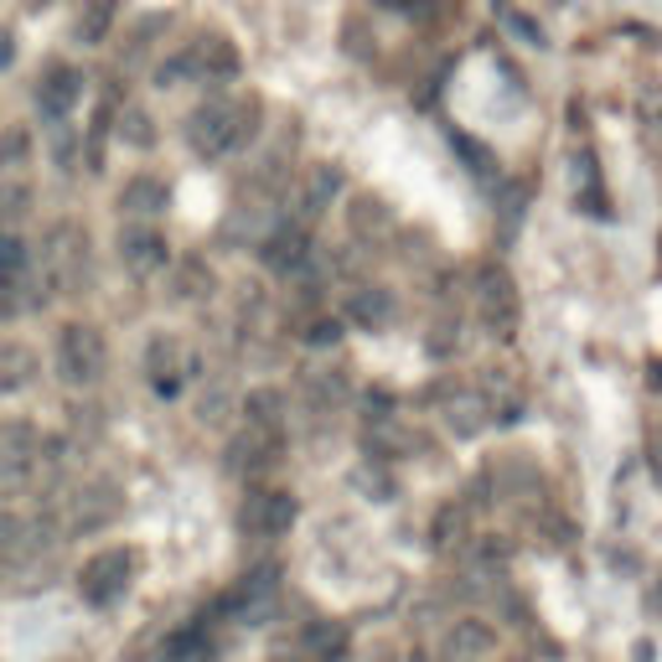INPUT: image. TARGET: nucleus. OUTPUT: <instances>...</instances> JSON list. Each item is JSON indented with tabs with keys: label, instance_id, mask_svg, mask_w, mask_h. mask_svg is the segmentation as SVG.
Wrapping results in <instances>:
<instances>
[{
	"label": "nucleus",
	"instance_id": "obj_1",
	"mask_svg": "<svg viewBox=\"0 0 662 662\" xmlns=\"http://www.w3.org/2000/svg\"><path fill=\"white\" fill-rule=\"evenodd\" d=\"M181 136L202 161H218L228 151H243L259 136V99H208L181 124Z\"/></svg>",
	"mask_w": 662,
	"mask_h": 662
},
{
	"label": "nucleus",
	"instance_id": "obj_2",
	"mask_svg": "<svg viewBox=\"0 0 662 662\" xmlns=\"http://www.w3.org/2000/svg\"><path fill=\"white\" fill-rule=\"evenodd\" d=\"M52 368L68 389H93L109 373V342L93 321H62L58 342H52Z\"/></svg>",
	"mask_w": 662,
	"mask_h": 662
},
{
	"label": "nucleus",
	"instance_id": "obj_3",
	"mask_svg": "<svg viewBox=\"0 0 662 662\" xmlns=\"http://www.w3.org/2000/svg\"><path fill=\"white\" fill-rule=\"evenodd\" d=\"M47 274L62 295H89L93 280V239L78 218H62V223L47 228Z\"/></svg>",
	"mask_w": 662,
	"mask_h": 662
},
{
	"label": "nucleus",
	"instance_id": "obj_4",
	"mask_svg": "<svg viewBox=\"0 0 662 662\" xmlns=\"http://www.w3.org/2000/svg\"><path fill=\"white\" fill-rule=\"evenodd\" d=\"M243 58L239 47L228 42L223 31H208V37H197L187 52H177V58L161 68V89H177V78H202V83H223V78H239Z\"/></svg>",
	"mask_w": 662,
	"mask_h": 662
},
{
	"label": "nucleus",
	"instance_id": "obj_5",
	"mask_svg": "<svg viewBox=\"0 0 662 662\" xmlns=\"http://www.w3.org/2000/svg\"><path fill=\"white\" fill-rule=\"evenodd\" d=\"M477 321H482V331L496 337V342L518 337V321H523V295H518L512 274L502 270L496 259H487L482 270H477Z\"/></svg>",
	"mask_w": 662,
	"mask_h": 662
},
{
	"label": "nucleus",
	"instance_id": "obj_6",
	"mask_svg": "<svg viewBox=\"0 0 662 662\" xmlns=\"http://www.w3.org/2000/svg\"><path fill=\"white\" fill-rule=\"evenodd\" d=\"M295 518H301V502L285 487H249V496L239 502V528L259 543L285 539L290 528H295Z\"/></svg>",
	"mask_w": 662,
	"mask_h": 662
},
{
	"label": "nucleus",
	"instance_id": "obj_7",
	"mask_svg": "<svg viewBox=\"0 0 662 662\" xmlns=\"http://www.w3.org/2000/svg\"><path fill=\"white\" fill-rule=\"evenodd\" d=\"M136 580V549H124V543H109L99 549L93 559H83V570H78V595L89 605H114L130 590Z\"/></svg>",
	"mask_w": 662,
	"mask_h": 662
},
{
	"label": "nucleus",
	"instance_id": "obj_8",
	"mask_svg": "<svg viewBox=\"0 0 662 662\" xmlns=\"http://www.w3.org/2000/svg\"><path fill=\"white\" fill-rule=\"evenodd\" d=\"M62 528L68 533H99L124 512V496L114 482H83L73 496H62Z\"/></svg>",
	"mask_w": 662,
	"mask_h": 662
},
{
	"label": "nucleus",
	"instance_id": "obj_9",
	"mask_svg": "<svg viewBox=\"0 0 662 662\" xmlns=\"http://www.w3.org/2000/svg\"><path fill=\"white\" fill-rule=\"evenodd\" d=\"M280 455H285V430H259V424H243L239 435L228 440V471H239V477H249V482L280 467Z\"/></svg>",
	"mask_w": 662,
	"mask_h": 662
},
{
	"label": "nucleus",
	"instance_id": "obj_10",
	"mask_svg": "<svg viewBox=\"0 0 662 662\" xmlns=\"http://www.w3.org/2000/svg\"><path fill=\"white\" fill-rule=\"evenodd\" d=\"M274 601H280V570L274 564H259V570H249L233 585V595H228V616L243 621V626H259V621L274 611Z\"/></svg>",
	"mask_w": 662,
	"mask_h": 662
},
{
	"label": "nucleus",
	"instance_id": "obj_11",
	"mask_svg": "<svg viewBox=\"0 0 662 662\" xmlns=\"http://www.w3.org/2000/svg\"><path fill=\"white\" fill-rule=\"evenodd\" d=\"M120 264L136 274V280H151L156 270L171 264V243H165V233L151 223H124L120 228Z\"/></svg>",
	"mask_w": 662,
	"mask_h": 662
},
{
	"label": "nucleus",
	"instance_id": "obj_12",
	"mask_svg": "<svg viewBox=\"0 0 662 662\" xmlns=\"http://www.w3.org/2000/svg\"><path fill=\"white\" fill-rule=\"evenodd\" d=\"M337 192H342V171L331 161H317V165H305V177L301 187H295V223L311 228L321 218V212L337 202Z\"/></svg>",
	"mask_w": 662,
	"mask_h": 662
},
{
	"label": "nucleus",
	"instance_id": "obj_13",
	"mask_svg": "<svg viewBox=\"0 0 662 662\" xmlns=\"http://www.w3.org/2000/svg\"><path fill=\"white\" fill-rule=\"evenodd\" d=\"M259 259H264V270H274V274H295L305 259H311V228H301V223L274 228L270 239L259 243Z\"/></svg>",
	"mask_w": 662,
	"mask_h": 662
},
{
	"label": "nucleus",
	"instance_id": "obj_14",
	"mask_svg": "<svg viewBox=\"0 0 662 662\" xmlns=\"http://www.w3.org/2000/svg\"><path fill=\"white\" fill-rule=\"evenodd\" d=\"M496 652V632L487 621H455L445 642H440V658L445 662H492Z\"/></svg>",
	"mask_w": 662,
	"mask_h": 662
},
{
	"label": "nucleus",
	"instance_id": "obj_15",
	"mask_svg": "<svg viewBox=\"0 0 662 662\" xmlns=\"http://www.w3.org/2000/svg\"><path fill=\"white\" fill-rule=\"evenodd\" d=\"M78 93H83V73H78L73 62H47L37 99H42V109L52 120H68V109L78 104Z\"/></svg>",
	"mask_w": 662,
	"mask_h": 662
},
{
	"label": "nucleus",
	"instance_id": "obj_16",
	"mask_svg": "<svg viewBox=\"0 0 662 662\" xmlns=\"http://www.w3.org/2000/svg\"><path fill=\"white\" fill-rule=\"evenodd\" d=\"M165 202H171V192H165L161 177H130L120 187V212L130 218V223H146V218H156V212H165Z\"/></svg>",
	"mask_w": 662,
	"mask_h": 662
},
{
	"label": "nucleus",
	"instance_id": "obj_17",
	"mask_svg": "<svg viewBox=\"0 0 662 662\" xmlns=\"http://www.w3.org/2000/svg\"><path fill=\"white\" fill-rule=\"evenodd\" d=\"M146 373H151L156 393H171L181 389V373H187V358H181V342L177 337H156L151 347H146Z\"/></svg>",
	"mask_w": 662,
	"mask_h": 662
},
{
	"label": "nucleus",
	"instance_id": "obj_18",
	"mask_svg": "<svg viewBox=\"0 0 662 662\" xmlns=\"http://www.w3.org/2000/svg\"><path fill=\"white\" fill-rule=\"evenodd\" d=\"M37 347H27L21 337H11V342H0V393H16L27 389L31 378H37Z\"/></svg>",
	"mask_w": 662,
	"mask_h": 662
},
{
	"label": "nucleus",
	"instance_id": "obj_19",
	"mask_svg": "<svg viewBox=\"0 0 662 662\" xmlns=\"http://www.w3.org/2000/svg\"><path fill=\"white\" fill-rule=\"evenodd\" d=\"M301 648L311 662H347V648H352V636H347L342 621H311L301 636Z\"/></svg>",
	"mask_w": 662,
	"mask_h": 662
},
{
	"label": "nucleus",
	"instance_id": "obj_20",
	"mask_svg": "<svg viewBox=\"0 0 662 662\" xmlns=\"http://www.w3.org/2000/svg\"><path fill=\"white\" fill-rule=\"evenodd\" d=\"M37 455H42V430H37V420H6L0 424V461L31 467Z\"/></svg>",
	"mask_w": 662,
	"mask_h": 662
},
{
	"label": "nucleus",
	"instance_id": "obj_21",
	"mask_svg": "<svg viewBox=\"0 0 662 662\" xmlns=\"http://www.w3.org/2000/svg\"><path fill=\"white\" fill-rule=\"evenodd\" d=\"M347 311H352V321H362V327H389L393 321V311H399V305H393V290H383V285H362V290H352V305H347Z\"/></svg>",
	"mask_w": 662,
	"mask_h": 662
},
{
	"label": "nucleus",
	"instance_id": "obj_22",
	"mask_svg": "<svg viewBox=\"0 0 662 662\" xmlns=\"http://www.w3.org/2000/svg\"><path fill=\"white\" fill-rule=\"evenodd\" d=\"M347 228H352V239H383L393 228V212L378 202V197H358L352 208H347Z\"/></svg>",
	"mask_w": 662,
	"mask_h": 662
},
{
	"label": "nucleus",
	"instance_id": "obj_23",
	"mask_svg": "<svg viewBox=\"0 0 662 662\" xmlns=\"http://www.w3.org/2000/svg\"><path fill=\"white\" fill-rule=\"evenodd\" d=\"M212 285H218V280H212L208 259H197V254L181 259L177 274H171V295H177V301H208Z\"/></svg>",
	"mask_w": 662,
	"mask_h": 662
},
{
	"label": "nucleus",
	"instance_id": "obj_24",
	"mask_svg": "<svg viewBox=\"0 0 662 662\" xmlns=\"http://www.w3.org/2000/svg\"><path fill=\"white\" fill-rule=\"evenodd\" d=\"M243 420L259 424V430H285V399L274 389H254L243 399Z\"/></svg>",
	"mask_w": 662,
	"mask_h": 662
},
{
	"label": "nucleus",
	"instance_id": "obj_25",
	"mask_svg": "<svg viewBox=\"0 0 662 662\" xmlns=\"http://www.w3.org/2000/svg\"><path fill=\"white\" fill-rule=\"evenodd\" d=\"M114 11H120V0H89L83 16H78L73 37L83 47H99V42H104V31H109V21H114Z\"/></svg>",
	"mask_w": 662,
	"mask_h": 662
},
{
	"label": "nucleus",
	"instance_id": "obj_26",
	"mask_svg": "<svg viewBox=\"0 0 662 662\" xmlns=\"http://www.w3.org/2000/svg\"><path fill=\"white\" fill-rule=\"evenodd\" d=\"M31 161V130L27 124H0V177H11Z\"/></svg>",
	"mask_w": 662,
	"mask_h": 662
},
{
	"label": "nucleus",
	"instance_id": "obj_27",
	"mask_svg": "<svg viewBox=\"0 0 662 662\" xmlns=\"http://www.w3.org/2000/svg\"><path fill=\"white\" fill-rule=\"evenodd\" d=\"M31 549V523L27 518H16V512L0 508V564H11Z\"/></svg>",
	"mask_w": 662,
	"mask_h": 662
},
{
	"label": "nucleus",
	"instance_id": "obj_28",
	"mask_svg": "<svg viewBox=\"0 0 662 662\" xmlns=\"http://www.w3.org/2000/svg\"><path fill=\"white\" fill-rule=\"evenodd\" d=\"M120 140L124 146H136V151H151L156 146V120L146 109H124L120 114Z\"/></svg>",
	"mask_w": 662,
	"mask_h": 662
},
{
	"label": "nucleus",
	"instance_id": "obj_29",
	"mask_svg": "<svg viewBox=\"0 0 662 662\" xmlns=\"http://www.w3.org/2000/svg\"><path fill=\"white\" fill-rule=\"evenodd\" d=\"M31 487V467H16V461H0V502H11Z\"/></svg>",
	"mask_w": 662,
	"mask_h": 662
},
{
	"label": "nucleus",
	"instance_id": "obj_30",
	"mask_svg": "<svg viewBox=\"0 0 662 662\" xmlns=\"http://www.w3.org/2000/svg\"><path fill=\"white\" fill-rule=\"evenodd\" d=\"M31 208V187H0V218H27Z\"/></svg>",
	"mask_w": 662,
	"mask_h": 662
},
{
	"label": "nucleus",
	"instance_id": "obj_31",
	"mask_svg": "<svg viewBox=\"0 0 662 662\" xmlns=\"http://www.w3.org/2000/svg\"><path fill=\"white\" fill-rule=\"evenodd\" d=\"M337 337H342V327H337V321H327V317H321V321H311V327H305V342H337Z\"/></svg>",
	"mask_w": 662,
	"mask_h": 662
},
{
	"label": "nucleus",
	"instance_id": "obj_32",
	"mask_svg": "<svg viewBox=\"0 0 662 662\" xmlns=\"http://www.w3.org/2000/svg\"><path fill=\"white\" fill-rule=\"evenodd\" d=\"M11 58H16V37L11 31H0V73L11 68Z\"/></svg>",
	"mask_w": 662,
	"mask_h": 662
}]
</instances>
